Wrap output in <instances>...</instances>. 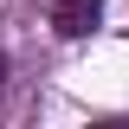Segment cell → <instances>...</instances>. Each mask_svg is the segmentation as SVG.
Segmentation results:
<instances>
[{"mask_svg": "<svg viewBox=\"0 0 129 129\" xmlns=\"http://www.w3.org/2000/svg\"><path fill=\"white\" fill-rule=\"evenodd\" d=\"M97 19H103V0H58V7H52V26H58L64 39L97 32Z\"/></svg>", "mask_w": 129, "mask_h": 129, "instance_id": "cell-1", "label": "cell"}, {"mask_svg": "<svg viewBox=\"0 0 129 129\" xmlns=\"http://www.w3.org/2000/svg\"><path fill=\"white\" fill-rule=\"evenodd\" d=\"M7 71H13V64H7V52H0V84H7Z\"/></svg>", "mask_w": 129, "mask_h": 129, "instance_id": "cell-2", "label": "cell"}]
</instances>
